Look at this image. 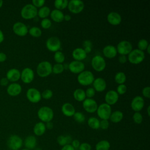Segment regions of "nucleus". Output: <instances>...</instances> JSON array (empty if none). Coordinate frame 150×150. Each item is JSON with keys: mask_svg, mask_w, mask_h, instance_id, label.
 <instances>
[{"mask_svg": "<svg viewBox=\"0 0 150 150\" xmlns=\"http://www.w3.org/2000/svg\"><path fill=\"white\" fill-rule=\"evenodd\" d=\"M126 74L122 71L117 72L114 76V80L115 83H117L118 85L124 84V83L126 81Z\"/></svg>", "mask_w": 150, "mask_h": 150, "instance_id": "nucleus-34", "label": "nucleus"}, {"mask_svg": "<svg viewBox=\"0 0 150 150\" xmlns=\"http://www.w3.org/2000/svg\"><path fill=\"white\" fill-rule=\"evenodd\" d=\"M64 67L63 64L56 63L52 66V73L56 74H59L62 73L64 71Z\"/></svg>", "mask_w": 150, "mask_h": 150, "instance_id": "nucleus-42", "label": "nucleus"}, {"mask_svg": "<svg viewBox=\"0 0 150 150\" xmlns=\"http://www.w3.org/2000/svg\"><path fill=\"white\" fill-rule=\"evenodd\" d=\"M83 108L88 113H94L96 112L98 104L97 103L93 98H86L82 103Z\"/></svg>", "mask_w": 150, "mask_h": 150, "instance_id": "nucleus-13", "label": "nucleus"}, {"mask_svg": "<svg viewBox=\"0 0 150 150\" xmlns=\"http://www.w3.org/2000/svg\"><path fill=\"white\" fill-rule=\"evenodd\" d=\"M83 49L84 50L85 52L87 54L91 52L93 43L91 40H86L83 42Z\"/></svg>", "mask_w": 150, "mask_h": 150, "instance_id": "nucleus-41", "label": "nucleus"}, {"mask_svg": "<svg viewBox=\"0 0 150 150\" xmlns=\"http://www.w3.org/2000/svg\"><path fill=\"white\" fill-rule=\"evenodd\" d=\"M45 3V0H33L32 1V4L37 8H41L42 6H43L44 4Z\"/></svg>", "mask_w": 150, "mask_h": 150, "instance_id": "nucleus-48", "label": "nucleus"}, {"mask_svg": "<svg viewBox=\"0 0 150 150\" xmlns=\"http://www.w3.org/2000/svg\"><path fill=\"white\" fill-rule=\"evenodd\" d=\"M9 80L7 79L6 77H3L0 80V84L2 86H6L8 84Z\"/></svg>", "mask_w": 150, "mask_h": 150, "instance_id": "nucleus-54", "label": "nucleus"}, {"mask_svg": "<svg viewBox=\"0 0 150 150\" xmlns=\"http://www.w3.org/2000/svg\"><path fill=\"white\" fill-rule=\"evenodd\" d=\"M108 22L113 26H117L121 23L122 21L121 16L117 12H111L107 16Z\"/></svg>", "mask_w": 150, "mask_h": 150, "instance_id": "nucleus-19", "label": "nucleus"}, {"mask_svg": "<svg viewBox=\"0 0 150 150\" xmlns=\"http://www.w3.org/2000/svg\"><path fill=\"white\" fill-rule=\"evenodd\" d=\"M34 77V71L32 69L29 67L24 68L21 73V79L24 83H30L33 80Z\"/></svg>", "mask_w": 150, "mask_h": 150, "instance_id": "nucleus-15", "label": "nucleus"}, {"mask_svg": "<svg viewBox=\"0 0 150 150\" xmlns=\"http://www.w3.org/2000/svg\"><path fill=\"white\" fill-rule=\"evenodd\" d=\"M40 26L44 29H49L52 26V21L48 18L43 19L40 22Z\"/></svg>", "mask_w": 150, "mask_h": 150, "instance_id": "nucleus-44", "label": "nucleus"}, {"mask_svg": "<svg viewBox=\"0 0 150 150\" xmlns=\"http://www.w3.org/2000/svg\"><path fill=\"white\" fill-rule=\"evenodd\" d=\"M149 45V44L147 40H146L145 39H141L138 42V44H137L138 49L144 52V50H146L147 47Z\"/></svg>", "mask_w": 150, "mask_h": 150, "instance_id": "nucleus-39", "label": "nucleus"}, {"mask_svg": "<svg viewBox=\"0 0 150 150\" xmlns=\"http://www.w3.org/2000/svg\"><path fill=\"white\" fill-rule=\"evenodd\" d=\"M46 47L48 50L52 52H56L61 48V41L56 36L50 37L46 42Z\"/></svg>", "mask_w": 150, "mask_h": 150, "instance_id": "nucleus-10", "label": "nucleus"}, {"mask_svg": "<svg viewBox=\"0 0 150 150\" xmlns=\"http://www.w3.org/2000/svg\"><path fill=\"white\" fill-rule=\"evenodd\" d=\"M51 12L50 8H49L47 6H43L39 8V9L38 11V15L39 18L43 19L47 18Z\"/></svg>", "mask_w": 150, "mask_h": 150, "instance_id": "nucleus-32", "label": "nucleus"}, {"mask_svg": "<svg viewBox=\"0 0 150 150\" xmlns=\"http://www.w3.org/2000/svg\"><path fill=\"white\" fill-rule=\"evenodd\" d=\"M3 5V1L2 0H0V8Z\"/></svg>", "mask_w": 150, "mask_h": 150, "instance_id": "nucleus-63", "label": "nucleus"}, {"mask_svg": "<svg viewBox=\"0 0 150 150\" xmlns=\"http://www.w3.org/2000/svg\"><path fill=\"white\" fill-rule=\"evenodd\" d=\"M64 20L66 21H69L71 20V16L69 14L64 15Z\"/></svg>", "mask_w": 150, "mask_h": 150, "instance_id": "nucleus-58", "label": "nucleus"}, {"mask_svg": "<svg viewBox=\"0 0 150 150\" xmlns=\"http://www.w3.org/2000/svg\"><path fill=\"white\" fill-rule=\"evenodd\" d=\"M98 117L101 120H108L112 112L111 107L108 104L102 103L99 105L96 111Z\"/></svg>", "mask_w": 150, "mask_h": 150, "instance_id": "nucleus-8", "label": "nucleus"}, {"mask_svg": "<svg viewBox=\"0 0 150 150\" xmlns=\"http://www.w3.org/2000/svg\"><path fill=\"white\" fill-rule=\"evenodd\" d=\"M23 144L22 139L18 135H11L7 140V146L10 150H20Z\"/></svg>", "mask_w": 150, "mask_h": 150, "instance_id": "nucleus-6", "label": "nucleus"}, {"mask_svg": "<svg viewBox=\"0 0 150 150\" xmlns=\"http://www.w3.org/2000/svg\"><path fill=\"white\" fill-rule=\"evenodd\" d=\"M23 144L26 149L29 150L33 149L36 148L37 145L36 138L33 135H29L25 138Z\"/></svg>", "mask_w": 150, "mask_h": 150, "instance_id": "nucleus-26", "label": "nucleus"}, {"mask_svg": "<svg viewBox=\"0 0 150 150\" xmlns=\"http://www.w3.org/2000/svg\"><path fill=\"white\" fill-rule=\"evenodd\" d=\"M4 40V35L3 32L0 29V43H2Z\"/></svg>", "mask_w": 150, "mask_h": 150, "instance_id": "nucleus-59", "label": "nucleus"}, {"mask_svg": "<svg viewBox=\"0 0 150 150\" xmlns=\"http://www.w3.org/2000/svg\"><path fill=\"white\" fill-rule=\"evenodd\" d=\"M93 88L96 91L102 92L106 89L107 83L105 80L102 77H97L94 79L93 82Z\"/></svg>", "mask_w": 150, "mask_h": 150, "instance_id": "nucleus-20", "label": "nucleus"}, {"mask_svg": "<svg viewBox=\"0 0 150 150\" xmlns=\"http://www.w3.org/2000/svg\"><path fill=\"white\" fill-rule=\"evenodd\" d=\"M127 91V87L125 84H119L117 87V93L118 95H123Z\"/></svg>", "mask_w": 150, "mask_h": 150, "instance_id": "nucleus-46", "label": "nucleus"}, {"mask_svg": "<svg viewBox=\"0 0 150 150\" xmlns=\"http://www.w3.org/2000/svg\"><path fill=\"white\" fill-rule=\"evenodd\" d=\"M79 150H91V146L87 142H83L80 144L79 147Z\"/></svg>", "mask_w": 150, "mask_h": 150, "instance_id": "nucleus-50", "label": "nucleus"}, {"mask_svg": "<svg viewBox=\"0 0 150 150\" xmlns=\"http://www.w3.org/2000/svg\"><path fill=\"white\" fill-rule=\"evenodd\" d=\"M7 56L5 53L3 52H0V62H4L6 60Z\"/></svg>", "mask_w": 150, "mask_h": 150, "instance_id": "nucleus-56", "label": "nucleus"}, {"mask_svg": "<svg viewBox=\"0 0 150 150\" xmlns=\"http://www.w3.org/2000/svg\"><path fill=\"white\" fill-rule=\"evenodd\" d=\"M7 93L11 96H17L19 95L22 91L21 86L16 83L10 84L7 88Z\"/></svg>", "mask_w": 150, "mask_h": 150, "instance_id": "nucleus-22", "label": "nucleus"}, {"mask_svg": "<svg viewBox=\"0 0 150 150\" xmlns=\"http://www.w3.org/2000/svg\"><path fill=\"white\" fill-rule=\"evenodd\" d=\"M110 144L107 140H101L96 145V150H109Z\"/></svg>", "mask_w": 150, "mask_h": 150, "instance_id": "nucleus-35", "label": "nucleus"}, {"mask_svg": "<svg viewBox=\"0 0 150 150\" xmlns=\"http://www.w3.org/2000/svg\"><path fill=\"white\" fill-rule=\"evenodd\" d=\"M127 58L125 55H120L118 57V62L121 64L125 63L127 62Z\"/></svg>", "mask_w": 150, "mask_h": 150, "instance_id": "nucleus-53", "label": "nucleus"}, {"mask_svg": "<svg viewBox=\"0 0 150 150\" xmlns=\"http://www.w3.org/2000/svg\"><path fill=\"white\" fill-rule=\"evenodd\" d=\"M46 130L45 124L43 122H38L35 124L33 127V133L37 136H42L43 135Z\"/></svg>", "mask_w": 150, "mask_h": 150, "instance_id": "nucleus-28", "label": "nucleus"}, {"mask_svg": "<svg viewBox=\"0 0 150 150\" xmlns=\"http://www.w3.org/2000/svg\"><path fill=\"white\" fill-rule=\"evenodd\" d=\"M80 145V142L78 139H74L71 142V145L74 148V149L76 150V149H79V147Z\"/></svg>", "mask_w": 150, "mask_h": 150, "instance_id": "nucleus-52", "label": "nucleus"}, {"mask_svg": "<svg viewBox=\"0 0 150 150\" xmlns=\"http://www.w3.org/2000/svg\"><path fill=\"white\" fill-rule=\"evenodd\" d=\"M7 79L12 82H16L21 79V72L17 69H11L6 73Z\"/></svg>", "mask_w": 150, "mask_h": 150, "instance_id": "nucleus-23", "label": "nucleus"}, {"mask_svg": "<svg viewBox=\"0 0 150 150\" xmlns=\"http://www.w3.org/2000/svg\"><path fill=\"white\" fill-rule=\"evenodd\" d=\"M45 126H46V128L47 129H51L53 128V124L52 121H49V122H46V124H45Z\"/></svg>", "mask_w": 150, "mask_h": 150, "instance_id": "nucleus-57", "label": "nucleus"}, {"mask_svg": "<svg viewBox=\"0 0 150 150\" xmlns=\"http://www.w3.org/2000/svg\"><path fill=\"white\" fill-rule=\"evenodd\" d=\"M26 97L28 100L32 103L39 102L42 98L41 93L36 88H29L26 91Z\"/></svg>", "mask_w": 150, "mask_h": 150, "instance_id": "nucleus-12", "label": "nucleus"}, {"mask_svg": "<svg viewBox=\"0 0 150 150\" xmlns=\"http://www.w3.org/2000/svg\"><path fill=\"white\" fill-rule=\"evenodd\" d=\"M119 95L115 90H109L106 93L104 97L105 103L110 106L116 104Z\"/></svg>", "mask_w": 150, "mask_h": 150, "instance_id": "nucleus-18", "label": "nucleus"}, {"mask_svg": "<svg viewBox=\"0 0 150 150\" xmlns=\"http://www.w3.org/2000/svg\"><path fill=\"white\" fill-rule=\"evenodd\" d=\"M37 114L39 120L43 122L52 121L54 117L53 110L48 106L41 107L38 110Z\"/></svg>", "mask_w": 150, "mask_h": 150, "instance_id": "nucleus-1", "label": "nucleus"}, {"mask_svg": "<svg viewBox=\"0 0 150 150\" xmlns=\"http://www.w3.org/2000/svg\"><path fill=\"white\" fill-rule=\"evenodd\" d=\"M54 61L56 62V63L62 64L64 60H65V56L63 54V52L61 51H57L54 52V56H53Z\"/></svg>", "mask_w": 150, "mask_h": 150, "instance_id": "nucleus-38", "label": "nucleus"}, {"mask_svg": "<svg viewBox=\"0 0 150 150\" xmlns=\"http://www.w3.org/2000/svg\"><path fill=\"white\" fill-rule=\"evenodd\" d=\"M88 125L93 129H97L100 128V120L94 117H90L87 120Z\"/></svg>", "mask_w": 150, "mask_h": 150, "instance_id": "nucleus-33", "label": "nucleus"}, {"mask_svg": "<svg viewBox=\"0 0 150 150\" xmlns=\"http://www.w3.org/2000/svg\"><path fill=\"white\" fill-rule=\"evenodd\" d=\"M145 53L138 49H132L128 54L127 59L128 62L133 64H138L142 63L145 59Z\"/></svg>", "mask_w": 150, "mask_h": 150, "instance_id": "nucleus-4", "label": "nucleus"}, {"mask_svg": "<svg viewBox=\"0 0 150 150\" xmlns=\"http://www.w3.org/2000/svg\"><path fill=\"white\" fill-rule=\"evenodd\" d=\"M103 55L108 59L114 58L117 54L116 47L111 45H106L103 49Z\"/></svg>", "mask_w": 150, "mask_h": 150, "instance_id": "nucleus-21", "label": "nucleus"}, {"mask_svg": "<svg viewBox=\"0 0 150 150\" xmlns=\"http://www.w3.org/2000/svg\"><path fill=\"white\" fill-rule=\"evenodd\" d=\"M67 8L71 13L78 14L83 11L84 4L81 0H71L68 2Z\"/></svg>", "mask_w": 150, "mask_h": 150, "instance_id": "nucleus-9", "label": "nucleus"}, {"mask_svg": "<svg viewBox=\"0 0 150 150\" xmlns=\"http://www.w3.org/2000/svg\"><path fill=\"white\" fill-rule=\"evenodd\" d=\"M72 57L74 59V60L81 62L86 58L87 53L85 52L83 48L77 47L73 50Z\"/></svg>", "mask_w": 150, "mask_h": 150, "instance_id": "nucleus-24", "label": "nucleus"}, {"mask_svg": "<svg viewBox=\"0 0 150 150\" xmlns=\"http://www.w3.org/2000/svg\"><path fill=\"white\" fill-rule=\"evenodd\" d=\"M61 111L62 113L66 117H73L76 112L74 107L70 103H64L62 107Z\"/></svg>", "mask_w": 150, "mask_h": 150, "instance_id": "nucleus-25", "label": "nucleus"}, {"mask_svg": "<svg viewBox=\"0 0 150 150\" xmlns=\"http://www.w3.org/2000/svg\"><path fill=\"white\" fill-rule=\"evenodd\" d=\"M78 83L83 86H87L91 84L94 80L93 73L89 70H84L77 76Z\"/></svg>", "mask_w": 150, "mask_h": 150, "instance_id": "nucleus-3", "label": "nucleus"}, {"mask_svg": "<svg viewBox=\"0 0 150 150\" xmlns=\"http://www.w3.org/2000/svg\"><path fill=\"white\" fill-rule=\"evenodd\" d=\"M124 114L122 111L120 110H116L111 112L109 119L113 123L120 122L123 118Z\"/></svg>", "mask_w": 150, "mask_h": 150, "instance_id": "nucleus-29", "label": "nucleus"}, {"mask_svg": "<svg viewBox=\"0 0 150 150\" xmlns=\"http://www.w3.org/2000/svg\"><path fill=\"white\" fill-rule=\"evenodd\" d=\"M21 15L25 19H32L38 15V9L32 4H28L22 8Z\"/></svg>", "mask_w": 150, "mask_h": 150, "instance_id": "nucleus-5", "label": "nucleus"}, {"mask_svg": "<svg viewBox=\"0 0 150 150\" xmlns=\"http://www.w3.org/2000/svg\"><path fill=\"white\" fill-rule=\"evenodd\" d=\"M85 93L86 97L88 98H92L95 96L96 91L93 87H89L85 91Z\"/></svg>", "mask_w": 150, "mask_h": 150, "instance_id": "nucleus-47", "label": "nucleus"}, {"mask_svg": "<svg viewBox=\"0 0 150 150\" xmlns=\"http://www.w3.org/2000/svg\"><path fill=\"white\" fill-rule=\"evenodd\" d=\"M73 139L70 135H59L57 138V142L60 146H64L67 144H70Z\"/></svg>", "mask_w": 150, "mask_h": 150, "instance_id": "nucleus-31", "label": "nucleus"}, {"mask_svg": "<svg viewBox=\"0 0 150 150\" xmlns=\"http://www.w3.org/2000/svg\"><path fill=\"white\" fill-rule=\"evenodd\" d=\"M61 150H75L74 148L71 145V144H67L64 146H63Z\"/></svg>", "mask_w": 150, "mask_h": 150, "instance_id": "nucleus-55", "label": "nucleus"}, {"mask_svg": "<svg viewBox=\"0 0 150 150\" xmlns=\"http://www.w3.org/2000/svg\"><path fill=\"white\" fill-rule=\"evenodd\" d=\"M52 20L55 22L60 23L64 21V13L62 11L58 9H53L50 13Z\"/></svg>", "mask_w": 150, "mask_h": 150, "instance_id": "nucleus-27", "label": "nucleus"}, {"mask_svg": "<svg viewBox=\"0 0 150 150\" xmlns=\"http://www.w3.org/2000/svg\"><path fill=\"white\" fill-rule=\"evenodd\" d=\"M149 109H150V106L148 105L147 107V113H148V115L149 116L150 115V111H149Z\"/></svg>", "mask_w": 150, "mask_h": 150, "instance_id": "nucleus-60", "label": "nucleus"}, {"mask_svg": "<svg viewBox=\"0 0 150 150\" xmlns=\"http://www.w3.org/2000/svg\"><path fill=\"white\" fill-rule=\"evenodd\" d=\"M68 2L67 0H56L54 2V6L56 9L62 11L67 7Z\"/></svg>", "mask_w": 150, "mask_h": 150, "instance_id": "nucleus-36", "label": "nucleus"}, {"mask_svg": "<svg viewBox=\"0 0 150 150\" xmlns=\"http://www.w3.org/2000/svg\"><path fill=\"white\" fill-rule=\"evenodd\" d=\"M117 53L120 55H128L132 50L131 43L128 40H122L120 42L116 47Z\"/></svg>", "mask_w": 150, "mask_h": 150, "instance_id": "nucleus-11", "label": "nucleus"}, {"mask_svg": "<svg viewBox=\"0 0 150 150\" xmlns=\"http://www.w3.org/2000/svg\"><path fill=\"white\" fill-rule=\"evenodd\" d=\"M63 67H64V69H68V64H63Z\"/></svg>", "mask_w": 150, "mask_h": 150, "instance_id": "nucleus-62", "label": "nucleus"}, {"mask_svg": "<svg viewBox=\"0 0 150 150\" xmlns=\"http://www.w3.org/2000/svg\"><path fill=\"white\" fill-rule=\"evenodd\" d=\"M149 48H150V45H149V46L147 47L146 49V51L147 52L148 54H150V50H149Z\"/></svg>", "mask_w": 150, "mask_h": 150, "instance_id": "nucleus-61", "label": "nucleus"}, {"mask_svg": "<svg viewBox=\"0 0 150 150\" xmlns=\"http://www.w3.org/2000/svg\"><path fill=\"white\" fill-rule=\"evenodd\" d=\"M73 118L74 120L79 122V123H82L85 121V115H84V114L81 112H79V111H77L75 112V113L73 115Z\"/></svg>", "mask_w": 150, "mask_h": 150, "instance_id": "nucleus-40", "label": "nucleus"}, {"mask_svg": "<svg viewBox=\"0 0 150 150\" xmlns=\"http://www.w3.org/2000/svg\"><path fill=\"white\" fill-rule=\"evenodd\" d=\"M142 94L144 97L149 98L150 97V87L149 86L144 87L142 90Z\"/></svg>", "mask_w": 150, "mask_h": 150, "instance_id": "nucleus-51", "label": "nucleus"}, {"mask_svg": "<svg viewBox=\"0 0 150 150\" xmlns=\"http://www.w3.org/2000/svg\"><path fill=\"white\" fill-rule=\"evenodd\" d=\"M41 96L45 100H49L52 97L53 91L50 89H46L41 93Z\"/></svg>", "mask_w": 150, "mask_h": 150, "instance_id": "nucleus-45", "label": "nucleus"}, {"mask_svg": "<svg viewBox=\"0 0 150 150\" xmlns=\"http://www.w3.org/2000/svg\"><path fill=\"white\" fill-rule=\"evenodd\" d=\"M73 95L74 98L76 101L79 102H81V101L83 102L86 98L85 91L82 88L76 89L74 91Z\"/></svg>", "mask_w": 150, "mask_h": 150, "instance_id": "nucleus-30", "label": "nucleus"}, {"mask_svg": "<svg viewBox=\"0 0 150 150\" xmlns=\"http://www.w3.org/2000/svg\"><path fill=\"white\" fill-rule=\"evenodd\" d=\"M109 127V122L107 120H101L100 121V128L102 129H107Z\"/></svg>", "mask_w": 150, "mask_h": 150, "instance_id": "nucleus-49", "label": "nucleus"}, {"mask_svg": "<svg viewBox=\"0 0 150 150\" xmlns=\"http://www.w3.org/2000/svg\"><path fill=\"white\" fill-rule=\"evenodd\" d=\"M132 120L135 123L139 124L143 120L142 115L139 112H135L132 115Z\"/></svg>", "mask_w": 150, "mask_h": 150, "instance_id": "nucleus-43", "label": "nucleus"}, {"mask_svg": "<svg viewBox=\"0 0 150 150\" xmlns=\"http://www.w3.org/2000/svg\"><path fill=\"white\" fill-rule=\"evenodd\" d=\"M85 65L83 62L73 60L68 64V70L72 73L79 74L84 70Z\"/></svg>", "mask_w": 150, "mask_h": 150, "instance_id": "nucleus-14", "label": "nucleus"}, {"mask_svg": "<svg viewBox=\"0 0 150 150\" xmlns=\"http://www.w3.org/2000/svg\"><path fill=\"white\" fill-rule=\"evenodd\" d=\"M91 64L93 69L97 71H103L106 67V62L104 57L100 55L94 56L91 61Z\"/></svg>", "mask_w": 150, "mask_h": 150, "instance_id": "nucleus-7", "label": "nucleus"}, {"mask_svg": "<svg viewBox=\"0 0 150 150\" xmlns=\"http://www.w3.org/2000/svg\"><path fill=\"white\" fill-rule=\"evenodd\" d=\"M12 29L15 34L19 36H24L28 33L27 26L21 22H16L13 25Z\"/></svg>", "mask_w": 150, "mask_h": 150, "instance_id": "nucleus-16", "label": "nucleus"}, {"mask_svg": "<svg viewBox=\"0 0 150 150\" xmlns=\"http://www.w3.org/2000/svg\"><path fill=\"white\" fill-rule=\"evenodd\" d=\"M28 33L30 36H32L33 38H39L42 34V30L39 27H37V26L31 27L28 30Z\"/></svg>", "mask_w": 150, "mask_h": 150, "instance_id": "nucleus-37", "label": "nucleus"}, {"mask_svg": "<svg viewBox=\"0 0 150 150\" xmlns=\"http://www.w3.org/2000/svg\"><path fill=\"white\" fill-rule=\"evenodd\" d=\"M36 73L40 77H46L52 73V65L48 61L40 62L36 67Z\"/></svg>", "mask_w": 150, "mask_h": 150, "instance_id": "nucleus-2", "label": "nucleus"}, {"mask_svg": "<svg viewBox=\"0 0 150 150\" xmlns=\"http://www.w3.org/2000/svg\"><path fill=\"white\" fill-rule=\"evenodd\" d=\"M144 107V100L142 97L137 96L134 97L131 103V107L135 112H139Z\"/></svg>", "mask_w": 150, "mask_h": 150, "instance_id": "nucleus-17", "label": "nucleus"}, {"mask_svg": "<svg viewBox=\"0 0 150 150\" xmlns=\"http://www.w3.org/2000/svg\"><path fill=\"white\" fill-rule=\"evenodd\" d=\"M21 150H29V149H26V148H24V149H21Z\"/></svg>", "mask_w": 150, "mask_h": 150, "instance_id": "nucleus-64", "label": "nucleus"}]
</instances>
